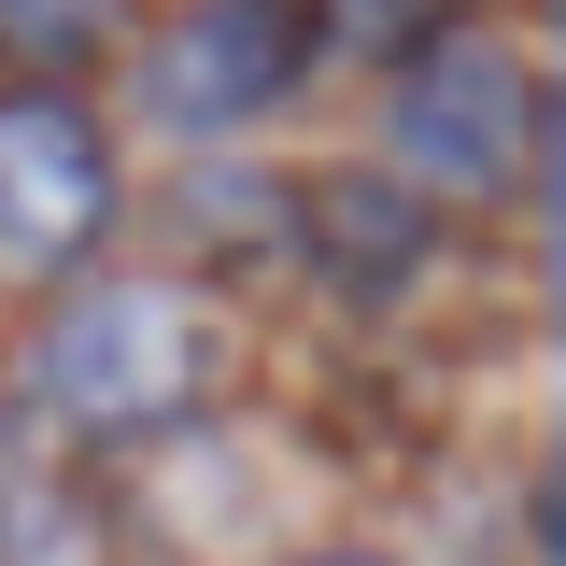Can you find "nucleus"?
<instances>
[{"label": "nucleus", "mask_w": 566, "mask_h": 566, "mask_svg": "<svg viewBox=\"0 0 566 566\" xmlns=\"http://www.w3.org/2000/svg\"><path fill=\"white\" fill-rule=\"evenodd\" d=\"M114 227V142L71 99H0V270H71Z\"/></svg>", "instance_id": "nucleus-4"}, {"label": "nucleus", "mask_w": 566, "mask_h": 566, "mask_svg": "<svg viewBox=\"0 0 566 566\" xmlns=\"http://www.w3.org/2000/svg\"><path fill=\"white\" fill-rule=\"evenodd\" d=\"M397 156L424 185H510L538 156V71L510 43H411V71H397Z\"/></svg>", "instance_id": "nucleus-3"}, {"label": "nucleus", "mask_w": 566, "mask_h": 566, "mask_svg": "<svg viewBox=\"0 0 566 566\" xmlns=\"http://www.w3.org/2000/svg\"><path fill=\"white\" fill-rule=\"evenodd\" d=\"M312 566H382V553H312Z\"/></svg>", "instance_id": "nucleus-8"}, {"label": "nucleus", "mask_w": 566, "mask_h": 566, "mask_svg": "<svg viewBox=\"0 0 566 566\" xmlns=\"http://www.w3.org/2000/svg\"><path fill=\"white\" fill-rule=\"evenodd\" d=\"M114 29V0H0V43H29V57H85Z\"/></svg>", "instance_id": "nucleus-6"}, {"label": "nucleus", "mask_w": 566, "mask_h": 566, "mask_svg": "<svg viewBox=\"0 0 566 566\" xmlns=\"http://www.w3.org/2000/svg\"><path fill=\"white\" fill-rule=\"evenodd\" d=\"M439 14H453V0H326V29H340V43H368V57L439 43Z\"/></svg>", "instance_id": "nucleus-7"}, {"label": "nucleus", "mask_w": 566, "mask_h": 566, "mask_svg": "<svg viewBox=\"0 0 566 566\" xmlns=\"http://www.w3.org/2000/svg\"><path fill=\"white\" fill-rule=\"evenodd\" d=\"M312 227H326V255H340L354 283H397L424 255V212L397 199V185H368V170H340V185H312Z\"/></svg>", "instance_id": "nucleus-5"}, {"label": "nucleus", "mask_w": 566, "mask_h": 566, "mask_svg": "<svg viewBox=\"0 0 566 566\" xmlns=\"http://www.w3.org/2000/svg\"><path fill=\"white\" fill-rule=\"evenodd\" d=\"M227 382V326L199 283H85L29 340V397L71 424H170Z\"/></svg>", "instance_id": "nucleus-1"}, {"label": "nucleus", "mask_w": 566, "mask_h": 566, "mask_svg": "<svg viewBox=\"0 0 566 566\" xmlns=\"http://www.w3.org/2000/svg\"><path fill=\"white\" fill-rule=\"evenodd\" d=\"M297 57H312V0H199L142 57V114L185 128V142H227V128H255V114H283Z\"/></svg>", "instance_id": "nucleus-2"}]
</instances>
